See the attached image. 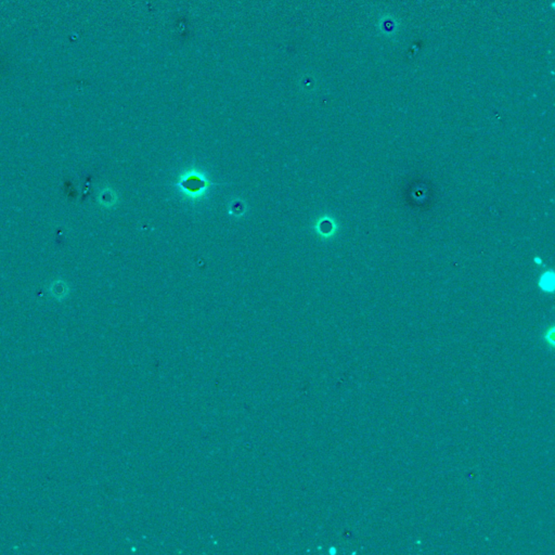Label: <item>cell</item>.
<instances>
[{
	"label": "cell",
	"mask_w": 555,
	"mask_h": 555,
	"mask_svg": "<svg viewBox=\"0 0 555 555\" xmlns=\"http://www.w3.org/2000/svg\"><path fill=\"white\" fill-rule=\"evenodd\" d=\"M553 338H554V335H553V329H551V330H550V333H548V332H547V335H545V340H547L549 341L550 345H551V346L554 345V339H553Z\"/></svg>",
	"instance_id": "6da1fadb"
},
{
	"label": "cell",
	"mask_w": 555,
	"mask_h": 555,
	"mask_svg": "<svg viewBox=\"0 0 555 555\" xmlns=\"http://www.w3.org/2000/svg\"><path fill=\"white\" fill-rule=\"evenodd\" d=\"M535 262L537 263V264H541V259L538 258V257H536V258H535Z\"/></svg>",
	"instance_id": "7a4b0ae2"
}]
</instances>
